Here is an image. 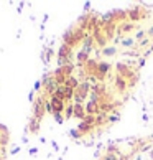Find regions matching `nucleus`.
Returning <instances> with one entry per match:
<instances>
[{
    "mask_svg": "<svg viewBox=\"0 0 153 160\" xmlns=\"http://www.w3.org/2000/svg\"><path fill=\"white\" fill-rule=\"evenodd\" d=\"M151 33H153V28H151Z\"/></svg>",
    "mask_w": 153,
    "mask_h": 160,
    "instance_id": "3",
    "label": "nucleus"
},
{
    "mask_svg": "<svg viewBox=\"0 0 153 160\" xmlns=\"http://www.w3.org/2000/svg\"><path fill=\"white\" fill-rule=\"evenodd\" d=\"M94 111H96V101L89 102V104H87V107H86V112H87V114H92Z\"/></svg>",
    "mask_w": 153,
    "mask_h": 160,
    "instance_id": "2",
    "label": "nucleus"
},
{
    "mask_svg": "<svg viewBox=\"0 0 153 160\" xmlns=\"http://www.w3.org/2000/svg\"><path fill=\"white\" fill-rule=\"evenodd\" d=\"M50 102H51V107H53V114H60V112H63V109H64V104H63V101L56 99V97H53Z\"/></svg>",
    "mask_w": 153,
    "mask_h": 160,
    "instance_id": "1",
    "label": "nucleus"
}]
</instances>
